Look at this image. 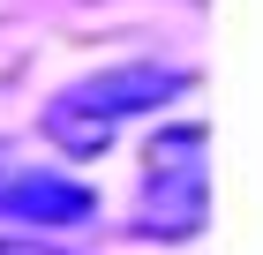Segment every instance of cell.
Segmentation results:
<instances>
[{"label": "cell", "mask_w": 263, "mask_h": 255, "mask_svg": "<svg viewBox=\"0 0 263 255\" xmlns=\"http://www.w3.org/2000/svg\"><path fill=\"white\" fill-rule=\"evenodd\" d=\"M181 83L188 75L165 68V60H128V68H105V75H90V83H68L61 98H45L38 128H45V143L61 158H98L105 143L121 135L128 113H151V105L173 98Z\"/></svg>", "instance_id": "cell-1"}, {"label": "cell", "mask_w": 263, "mask_h": 255, "mask_svg": "<svg viewBox=\"0 0 263 255\" xmlns=\"http://www.w3.org/2000/svg\"><path fill=\"white\" fill-rule=\"evenodd\" d=\"M0 218H30V225H83L98 218V195L68 173H45V165H23V158L0 150Z\"/></svg>", "instance_id": "cell-3"}, {"label": "cell", "mask_w": 263, "mask_h": 255, "mask_svg": "<svg viewBox=\"0 0 263 255\" xmlns=\"http://www.w3.org/2000/svg\"><path fill=\"white\" fill-rule=\"evenodd\" d=\"M0 255H68V248H53V240H0Z\"/></svg>", "instance_id": "cell-4"}, {"label": "cell", "mask_w": 263, "mask_h": 255, "mask_svg": "<svg viewBox=\"0 0 263 255\" xmlns=\"http://www.w3.org/2000/svg\"><path fill=\"white\" fill-rule=\"evenodd\" d=\"M203 150H211V135H203L196 120L151 143V173H143V203H136V233L143 240H188V233H203V218H211Z\"/></svg>", "instance_id": "cell-2"}]
</instances>
